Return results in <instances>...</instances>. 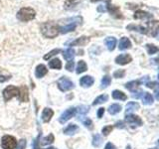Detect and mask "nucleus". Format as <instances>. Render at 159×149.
Masks as SVG:
<instances>
[{
    "instance_id": "nucleus-16",
    "label": "nucleus",
    "mask_w": 159,
    "mask_h": 149,
    "mask_svg": "<svg viewBox=\"0 0 159 149\" xmlns=\"http://www.w3.org/2000/svg\"><path fill=\"white\" fill-rule=\"evenodd\" d=\"M89 42V38L83 36L70 43V46H84V45H87Z\"/></svg>"
},
{
    "instance_id": "nucleus-53",
    "label": "nucleus",
    "mask_w": 159,
    "mask_h": 149,
    "mask_svg": "<svg viewBox=\"0 0 159 149\" xmlns=\"http://www.w3.org/2000/svg\"><path fill=\"white\" fill-rule=\"evenodd\" d=\"M69 1H74V0H69Z\"/></svg>"
},
{
    "instance_id": "nucleus-28",
    "label": "nucleus",
    "mask_w": 159,
    "mask_h": 149,
    "mask_svg": "<svg viewBox=\"0 0 159 149\" xmlns=\"http://www.w3.org/2000/svg\"><path fill=\"white\" fill-rule=\"evenodd\" d=\"M108 101V96L107 94H101V96H98L96 99L93 101V106H98V104H101V103H103Z\"/></svg>"
},
{
    "instance_id": "nucleus-46",
    "label": "nucleus",
    "mask_w": 159,
    "mask_h": 149,
    "mask_svg": "<svg viewBox=\"0 0 159 149\" xmlns=\"http://www.w3.org/2000/svg\"><path fill=\"white\" fill-rule=\"evenodd\" d=\"M104 149H116V147L113 145V144L111 142H107L106 147H104Z\"/></svg>"
},
{
    "instance_id": "nucleus-17",
    "label": "nucleus",
    "mask_w": 159,
    "mask_h": 149,
    "mask_svg": "<svg viewBox=\"0 0 159 149\" xmlns=\"http://www.w3.org/2000/svg\"><path fill=\"white\" fill-rule=\"evenodd\" d=\"M79 129L80 128L78 125H76V124H74V123H71L64 129V134H66V135H74L75 133H77L79 131Z\"/></svg>"
},
{
    "instance_id": "nucleus-9",
    "label": "nucleus",
    "mask_w": 159,
    "mask_h": 149,
    "mask_svg": "<svg viewBox=\"0 0 159 149\" xmlns=\"http://www.w3.org/2000/svg\"><path fill=\"white\" fill-rule=\"evenodd\" d=\"M19 101L22 102H29V89L27 86H22L19 88Z\"/></svg>"
},
{
    "instance_id": "nucleus-2",
    "label": "nucleus",
    "mask_w": 159,
    "mask_h": 149,
    "mask_svg": "<svg viewBox=\"0 0 159 149\" xmlns=\"http://www.w3.org/2000/svg\"><path fill=\"white\" fill-rule=\"evenodd\" d=\"M36 16V12L35 10L30 7H24L21 8L17 13V19L22 22H27L30 20H33Z\"/></svg>"
},
{
    "instance_id": "nucleus-23",
    "label": "nucleus",
    "mask_w": 159,
    "mask_h": 149,
    "mask_svg": "<svg viewBox=\"0 0 159 149\" xmlns=\"http://www.w3.org/2000/svg\"><path fill=\"white\" fill-rule=\"evenodd\" d=\"M112 97L114 99H119V101H126L127 99L126 94L121 91H118V89H116V91L112 92Z\"/></svg>"
},
{
    "instance_id": "nucleus-42",
    "label": "nucleus",
    "mask_w": 159,
    "mask_h": 149,
    "mask_svg": "<svg viewBox=\"0 0 159 149\" xmlns=\"http://www.w3.org/2000/svg\"><path fill=\"white\" fill-rule=\"evenodd\" d=\"M143 94V92L142 91H138V92H133L132 93V97L133 98H139Z\"/></svg>"
},
{
    "instance_id": "nucleus-11",
    "label": "nucleus",
    "mask_w": 159,
    "mask_h": 149,
    "mask_svg": "<svg viewBox=\"0 0 159 149\" xmlns=\"http://www.w3.org/2000/svg\"><path fill=\"white\" fill-rule=\"evenodd\" d=\"M107 11H108L109 13H111L113 17H116V18H122V15H121V12H120V10H119L118 7L116 6H113V5H111V4H108L107 5Z\"/></svg>"
},
{
    "instance_id": "nucleus-52",
    "label": "nucleus",
    "mask_w": 159,
    "mask_h": 149,
    "mask_svg": "<svg viewBox=\"0 0 159 149\" xmlns=\"http://www.w3.org/2000/svg\"><path fill=\"white\" fill-rule=\"evenodd\" d=\"M157 143H158V145H159V140H158V141H157Z\"/></svg>"
},
{
    "instance_id": "nucleus-30",
    "label": "nucleus",
    "mask_w": 159,
    "mask_h": 149,
    "mask_svg": "<svg viewBox=\"0 0 159 149\" xmlns=\"http://www.w3.org/2000/svg\"><path fill=\"white\" fill-rule=\"evenodd\" d=\"M93 145L94 147H99L102 145V137L99 135V134H94L93 137Z\"/></svg>"
},
{
    "instance_id": "nucleus-32",
    "label": "nucleus",
    "mask_w": 159,
    "mask_h": 149,
    "mask_svg": "<svg viewBox=\"0 0 159 149\" xmlns=\"http://www.w3.org/2000/svg\"><path fill=\"white\" fill-rule=\"evenodd\" d=\"M60 53H61V49H54V50H52V51H50L47 55H45V56L43 57V59L48 61V60H50L53 56H56V55H58Z\"/></svg>"
},
{
    "instance_id": "nucleus-45",
    "label": "nucleus",
    "mask_w": 159,
    "mask_h": 149,
    "mask_svg": "<svg viewBox=\"0 0 159 149\" xmlns=\"http://www.w3.org/2000/svg\"><path fill=\"white\" fill-rule=\"evenodd\" d=\"M154 91H155V97L157 101H159V84L154 88Z\"/></svg>"
},
{
    "instance_id": "nucleus-38",
    "label": "nucleus",
    "mask_w": 159,
    "mask_h": 149,
    "mask_svg": "<svg viewBox=\"0 0 159 149\" xmlns=\"http://www.w3.org/2000/svg\"><path fill=\"white\" fill-rule=\"evenodd\" d=\"M124 74H125V71L124 70H117V71L113 73V77L116 79H121L124 77Z\"/></svg>"
},
{
    "instance_id": "nucleus-8",
    "label": "nucleus",
    "mask_w": 159,
    "mask_h": 149,
    "mask_svg": "<svg viewBox=\"0 0 159 149\" xmlns=\"http://www.w3.org/2000/svg\"><path fill=\"white\" fill-rule=\"evenodd\" d=\"M125 121L127 123H130V124H135V125L140 126L142 125V119L139 117L138 115H134V114H126L125 116Z\"/></svg>"
},
{
    "instance_id": "nucleus-31",
    "label": "nucleus",
    "mask_w": 159,
    "mask_h": 149,
    "mask_svg": "<svg viewBox=\"0 0 159 149\" xmlns=\"http://www.w3.org/2000/svg\"><path fill=\"white\" fill-rule=\"evenodd\" d=\"M55 140V136L53 135L52 133H50L48 136H46L45 138L42 139L41 144L42 145H49V144H52Z\"/></svg>"
},
{
    "instance_id": "nucleus-24",
    "label": "nucleus",
    "mask_w": 159,
    "mask_h": 149,
    "mask_svg": "<svg viewBox=\"0 0 159 149\" xmlns=\"http://www.w3.org/2000/svg\"><path fill=\"white\" fill-rule=\"evenodd\" d=\"M141 98L143 104H145V106H149V104L153 103V97L149 93H143Z\"/></svg>"
},
{
    "instance_id": "nucleus-35",
    "label": "nucleus",
    "mask_w": 159,
    "mask_h": 149,
    "mask_svg": "<svg viewBox=\"0 0 159 149\" xmlns=\"http://www.w3.org/2000/svg\"><path fill=\"white\" fill-rule=\"evenodd\" d=\"M89 107L87 106H79L77 108V112H79L81 115H84V114H86V113L89 112Z\"/></svg>"
},
{
    "instance_id": "nucleus-25",
    "label": "nucleus",
    "mask_w": 159,
    "mask_h": 149,
    "mask_svg": "<svg viewBox=\"0 0 159 149\" xmlns=\"http://www.w3.org/2000/svg\"><path fill=\"white\" fill-rule=\"evenodd\" d=\"M49 67L55 70H61L62 68V62L59 59H53L49 62Z\"/></svg>"
},
{
    "instance_id": "nucleus-49",
    "label": "nucleus",
    "mask_w": 159,
    "mask_h": 149,
    "mask_svg": "<svg viewBox=\"0 0 159 149\" xmlns=\"http://www.w3.org/2000/svg\"><path fill=\"white\" fill-rule=\"evenodd\" d=\"M153 37H155V38H157L159 40V25L155 29V32H154V34H153Z\"/></svg>"
},
{
    "instance_id": "nucleus-44",
    "label": "nucleus",
    "mask_w": 159,
    "mask_h": 149,
    "mask_svg": "<svg viewBox=\"0 0 159 149\" xmlns=\"http://www.w3.org/2000/svg\"><path fill=\"white\" fill-rule=\"evenodd\" d=\"M103 113H104V108H103V107H101V108H98L97 115H98V118H102V115H103Z\"/></svg>"
},
{
    "instance_id": "nucleus-6",
    "label": "nucleus",
    "mask_w": 159,
    "mask_h": 149,
    "mask_svg": "<svg viewBox=\"0 0 159 149\" xmlns=\"http://www.w3.org/2000/svg\"><path fill=\"white\" fill-rule=\"evenodd\" d=\"M76 114H77V108L76 107H70V108L66 109V111L61 114V116H60V118H59V121L62 124H64V123H66L69 119L74 117Z\"/></svg>"
},
{
    "instance_id": "nucleus-40",
    "label": "nucleus",
    "mask_w": 159,
    "mask_h": 149,
    "mask_svg": "<svg viewBox=\"0 0 159 149\" xmlns=\"http://www.w3.org/2000/svg\"><path fill=\"white\" fill-rule=\"evenodd\" d=\"M74 66H75V63L73 60H71V61H68L67 65H66V70L69 72H73L74 70Z\"/></svg>"
},
{
    "instance_id": "nucleus-18",
    "label": "nucleus",
    "mask_w": 159,
    "mask_h": 149,
    "mask_svg": "<svg viewBox=\"0 0 159 149\" xmlns=\"http://www.w3.org/2000/svg\"><path fill=\"white\" fill-rule=\"evenodd\" d=\"M141 79H139V81H131V82H128L125 84V88H127L128 91L130 92H136V89L138 88V87L140 86L141 84Z\"/></svg>"
},
{
    "instance_id": "nucleus-55",
    "label": "nucleus",
    "mask_w": 159,
    "mask_h": 149,
    "mask_svg": "<svg viewBox=\"0 0 159 149\" xmlns=\"http://www.w3.org/2000/svg\"><path fill=\"white\" fill-rule=\"evenodd\" d=\"M158 79H159V74H158Z\"/></svg>"
},
{
    "instance_id": "nucleus-3",
    "label": "nucleus",
    "mask_w": 159,
    "mask_h": 149,
    "mask_svg": "<svg viewBox=\"0 0 159 149\" xmlns=\"http://www.w3.org/2000/svg\"><path fill=\"white\" fill-rule=\"evenodd\" d=\"M57 84H58V88L61 92H68L75 88L74 83L66 77H62L61 79H59Z\"/></svg>"
},
{
    "instance_id": "nucleus-48",
    "label": "nucleus",
    "mask_w": 159,
    "mask_h": 149,
    "mask_svg": "<svg viewBox=\"0 0 159 149\" xmlns=\"http://www.w3.org/2000/svg\"><path fill=\"white\" fill-rule=\"evenodd\" d=\"M98 12H106L107 11V7H104L103 5H99L98 7Z\"/></svg>"
},
{
    "instance_id": "nucleus-43",
    "label": "nucleus",
    "mask_w": 159,
    "mask_h": 149,
    "mask_svg": "<svg viewBox=\"0 0 159 149\" xmlns=\"http://www.w3.org/2000/svg\"><path fill=\"white\" fill-rule=\"evenodd\" d=\"M157 84H158V83H156V82H149V83H146V87L149 88H154Z\"/></svg>"
},
{
    "instance_id": "nucleus-33",
    "label": "nucleus",
    "mask_w": 159,
    "mask_h": 149,
    "mask_svg": "<svg viewBox=\"0 0 159 149\" xmlns=\"http://www.w3.org/2000/svg\"><path fill=\"white\" fill-rule=\"evenodd\" d=\"M111 83V78L109 76H104L102 79V88H107Z\"/></svg>"
},
{
    "instance_id": "nucleus-41",
    "label": "nucleus",
    "mask_w": 159,
    "mask_h": 149,
    "mask_svg": "<svg viewBox=\"0 0 159 149\" xmlns=\"http://www.w3.org/2000/svg\"><path fill=\"white\" fill-rule=\"evenodd\" d=\"M11 79V76H3V74H0V83H5L9 81Z\"/></svg>"
},
{
    "instance_id": "nucleus-4",
    "label": "nucleus",
    "mask_w": 159,
    "mask_h": 149,
    "mask_svg": "<svg viewBox=\"0 0 159 149\" xmlns=\"http://www.w3.org/2000/svg\"><path fill=\"white\" fill-rule=\"evenodd\" d=\"M17 146V140L14 136L4 135L1 138V147L3 149H15Z\"/></svg>"
},
{
    "instance_id": "nucleus-7",
    "label": "nucleus",
    "mask_w": 159,
    "mask_h": 149,
    "mask_svg": "<svg viewBox=\"0 0 159 149\" xmlns=\"http://www.w3.org/2000/svg\"><path fill=\"white\" fill-rule=\"evenodd\" d=\"M131 61H132V58H131L130 55H128V54H121V55H119V56H117L116 58V63L117 65H121V66L127 65Z\"/></svg>"
},
{
    "instance_id": "nucleus-39",
    "label": "nucleus",
    "mask_w": 159,
    "mask_h": 149,
    "mask_svg": "<svg viewBox=\"0 0 159 149\" xmlns=\"http://www.w3.org/2000/svg\"><path fill=\"white\" fill-rule=\"evenodd\" d=\"M27 146V141H26V139H21L18 144H17V146H16V149H25Z\"/></svg>"
},
{
    "instance_id": "nucleus-12",
    "label": "nucleus",
    "mask_w": 159,
    "mask_h": 149,
    "mask_svg": "<svg viewBox=\"0 0 159 149\" xmlns=\"http://www.w3.org/2000/svg\"><path fill=\"white\" fill-rule=\"evenodd\" d=\"M93 83H94V79L91 76H84V77H82L81 79H80V84L84 88L92 87L93 84Z\"/></svg>"
},
{
    "instance_id": "nucleus-50",
    "label": "nucleus",
    "mask_w": 159,
    "mask_h": 149,
    "mask_svg": "<svg viewBox=\"0 0 159 149\" xmlns=\"http://www.w3.org/2000/svg\"><path fill=\"white\" fill-rule=\"evenodd\" d=\"M92 2H98V1H107V3L111 2V0H91Z\"/></svg>"
},
{
    "instance_id": "nucleus-34",
    "label": "nucleus",
    "mask_w": 159,
    "mask_h": 149,
    "mask_svg": "<svg viewBox=\"0 0 159 149\" xmlns=\"http://www.w3.org/2000/svg\"><path fill=\"white\" fill-rule=\"evenodd\" d=\"M146 49L149 55H153L159 51V49L156 46H154L153 44H146Z\"/></svg>"
},
{
    "instance_id": "nucleus-15",
    "label": "nucleus",
    "mask_w": 159,
    "mask_h": 149,
    "mask_svg": "<svg viewBox=\"0 0 159 149\" xmlns=\"http://www.w3.org/2000/svg\"><path fill=\"white\" fill-rule=\"evenodd\" d=\"M119 50L120 51H124V50H127V49H130L131 48V42L130 40L126 37H123L120 39L119 41V46H118Z\"/></svg>"
},
{
    "instance_id": "nucleus-1",
    "label": "nucleus",
    "mask_w": 159,
    "mask_h": 149,
    "mask_svg": "<svg viewBox=\"0 0 159 149\" xmlns=\"http://www.w3.org/2000/svg\"><path fill=\"white\" fill-rule=\"evenodd\" d=\"M41 33L44 37H46L48 39H53L59 35L60 28L56 23L46 22L41 25Z\"/></svg>"
},
{
    "instance_id": "nucleus-14",
    "label": "nucleus",
    "mask_w": 159,
    "mask_h": 149,
    "mask_svg": "<svg viewBox=\"0 0 159 149\" xmlns=\"http://www.w3.org/2000/svg\"><path fill=\"white\" fill-rule=\"evenodd\" d=\"M48 73V70L47 67L45 65H38L37 68H36V71H35V76H36L37 79H41L43 78L45 74H47Z\"/></svg>"
},
{
    "instance_id": "nucleus-29",
    "label": "nucleus",
    "mask_w": 159,
    "mask_h": 149,
    "mask_svg": "<svg viewBox=\"0 0 159 149\" xmlns=\"http://www.w3.org/2000/svg\"><path fill=\"white\" fill-rule=\"evenodd\" d=\"M88 70V66H87V64L84 61H79L78 65H77V70H76V72L77 74H82L84 72H86Z\"/></svg>"
},
{
    "instance_id": "nucleus-51",
    "label": "nucleus",
    "mask_w": 159,
    "mask_h": 149,
    "mask_svg": "<svg viewBox=\"0 0 159 149\" xmlns=\"http://www.w3.org/2000/svg\"><path fill=\"white\" fill-rule=\"evenodd\" d=\"M46 149H56L55 147H49V148H46Z\"/></svg>"
},
{
    "instance_id": "nucleus-27",
    "label": "nucleus",
    "mask_w": 159,
    "mask_h": 149,
    "mask_svg": "<svg viewBox=\"0 0 159 149\" xmlns=\"http://www.w3.org/2000/svg\"><path fill=\"white\" fill-rule=\"evenodd\" d=\"M137 109H139V104L137 102H128L126 104V111H125V112H126V114H128L129 112L137 111Z\"/></svg>"
},
{
    "instance_id": "nucleus-22",
    "label": "nucleus",
    "mask_w": 159,
    "mask_h": 149,
    "mask_svg": "<svg viewBox=\"0 0 159 149\" xmlns=\"http://www.w3.org/2000/svg\"><path fill=\"white\" fill-rule=\"evenodd\" d=\"M75 54H76V52H75L74 49L68 48L65 50V51H63V57L65 60H67V61H71V60H73V58L75 57Z\"/></svg>"
},
{
    "instance_id": "nucleus-5",
    "label": "nucleus",
    "mask_w": 159,
    "mask_h": 149,
    "mask_svg": "<svg viewBox=\"0 0 159 149\" xmlns=\"http://www.w3.org/2000/svg\"><path fill=\"white\" fill-rule=\"evenodd\" d=\"M19 88L14 86H8L7 88H4L3 91V98L5 102H9L10 99L13 97H16L19 96Z\"/></svg>"
},
{
    "instance_id": "nucleus-19",
    "label": "nucleus",
    "mask_w": 159,
    "mask_h": 149,
    "mask_svg": "<svg viewBox=\"0 0 159 149\" xmlns=\"http://www.w3.org/2000/svg\"><path fill=\"white\" fill-rule=\"evenodd\" d=\"M104 43H106V46L107 47L109 51H113L116 46V39L114 37H107L104 40Z\"/></svg>"
},
{
    "instance_id": "nucleus-20",
    "label": "nucleus",
    "mask_w": 159,
    "mask_h": 149,
    "mask_svg": "<svg viewBox=\"0 0 159 149\" xmlns=\"http://www.w3.org/2000/svg\"><path fill=\"white\" fill-rule=\"evenodd\" d=\"M76 27H77V23L76 22H71L70 24L66 25V26L60 28V32H61L62 34H66L68 32L74 31V30L76 29Z\"/></svg>"
},
{
    "instance_id": "nucleus-10",
    "label": "nucleus",
    "mask_w": 159,
    "mask_h": 149,
    "mask_svg": "<svg viewBox=\"0 0 159 149\" xmlns=\"http://www.w3.org/2000/svg\"><path fill=\"white\" fill-rule=\"evenodd\" d=\"M133 18L134 19H141V20H148V19H152L153 16H152V14L148 13L146 11H143V10H137V11L134 13Z\"/></svg>"
},
{
    "instance_id": "nucleus-36",
    "label": "nucleus",
    "mask_w": 159,
    "mask_h": 149,
    "mask_svg": "<svg viewBox=\"0 0 159 149\" xmlns=\"http://www.w3.org/2000/svg\"><path fill=\"white\" fill-rule=\"evenodd\" d=\"M83 123H84V125L86 126V127H88L89 129H92L93 127L92 119L89 118V117H84V119H83Z\"/></svg>"
},
{
    "instance_id": "nucleus-47",
    "label": "nucleus",
    "mask_w": 159,
    "mask_h": 149,
    "mask_svg": "<svg viewBox=\"0 0 159 149\" xmlns=\"http://www.w3.org/2000/svg\"><path fill=\"white\" fill-rule=\"evenodd\" d=\"M116 126L117 128H124V127H125V126H124L123 121H117V122L116 123Z\"/></svg>"
},
{
    "instance_id": "nucleus-13",
    "label": "nucleus",
    "mask_w": 159,
    "mask_h": 149,
    "mask_svg": "<svg viewBox=\"0 0 159 149\" xmlns=\"http://www.w3.org/2000/svg\"><path fill=\"white\" fill-rule=\"evenodd\" d=\"M54 115V111H53V109H51L50 107H46V108H44V111L42 112V120L43 122H49L50 120H51V118L53 117Z\"/></svg>"
},
{
    "instance_id": "nucleus-21",
    "label": "nucleus",
    "mask_w": 159,
    "mask_h": 149,
    "mask_svg": "<svg viewBox=\"0 0 159 149\" xmlns=\"http://www.w3.org/2000/svg\"><path fill=\"white\" fill-rule=\"evenodd\" d=\"M127 30H132V31H137L141 34H148L147 32V28L145 27H142V26H137V25H134V24H130L128 25L126 27Z\"/></svg>"
},
{
    "instance_id": "nucleus-26",
    "label": "nucleus",
    "mask_w": 159,
    "mask_h": 149,
    "mask_svg": "<svg viewBox=\"0 0 159 149\" xmlns=\"http://www.w3.org/2000/svg\"><path fill=\"white\" fill-rule=\"evenodd\" d=\"M121 108H122V107H121L120 104H118V103H113V104H111V106L108 107V112L111 113V114H112V115H114V114H116V113H118V112H120Z\"/></svg>"
},
{
    "instance_id": "nucleus-54",
    "label": "nucleus",
    "mask_w": 159,
    "mask_h": 149,
    "mask_svg": "<svg viewBox=\"0 0 159 149\" xmlns=\"http://www.w3.org/2000/svg\"><path fill=\"white\" fill-rule=\"evenodd\" d=\"M152 149H158V148H152Z\"/></svg>"
},
{
    "instance_id": "nucleus-37",
    "label": "nucleus",
    "mask_w": 159,
    "mask_h": 149,
    "mask_svg": "<svg viewBox=\"0 0 159 149\" xmlns=\"http://www.w3.org/2000/svg\"><path fill=\"white\" fill-rule=\"evenodd\" d=\"M112 129H113V126L112 125H107V126H104L102 129V133L103 134L104 136H107L108 134L112 131Z\"/></svg>"
}]
</instances>
